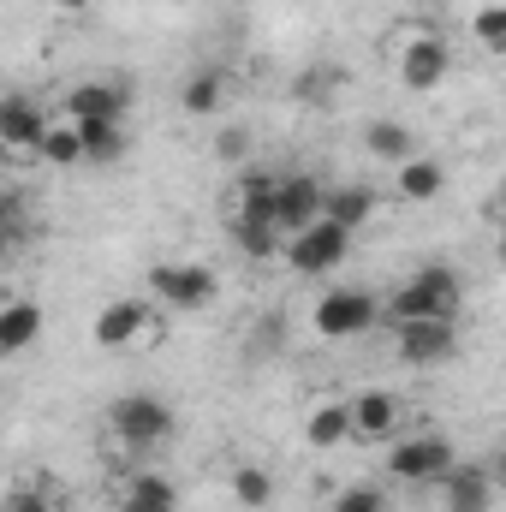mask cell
<instances>
[{"mask_svg": "<svg viewBox=\"0 0 506 512\" xmlns=\"http://www.w3.org/2000/svg\"><path fill=\"white\" fill-rule=\"evenodd\" d=\"M393 185H399L405 203H435V197L447 191V167H441L435 155H411V161L393 167Z\"/></svg>", "mask_w": 506, "mask_h": 512, "instance_id": "16", "label": "cell"}, {"mask_svg": "<svg viewBox=\"0 0 506 512\" xmlns=\"http://www.w3.org/2000/svg\"><path fill=\"white\" fill-rule=\"evenodd\" d=\"M60 6H66V12H84V6H96V0H60Z\"/></svg>", "mask_w": 506, "mask_h": 512, "instance_id": "30", "label": "cell"}, {"mask_svg": "<svg viewBox=\"0 0 506 512\" xmlns=\"http://www.w3.org/2000/svg\"><path fill=\"white\" fill-rule=\"evenodd\" d=\"M48 126H54V120H48V114H42V108H36L30 96H18V90H12V96L0 102V143H6L12 155L36 149V143L48 137Z\"/></svg>", "mask_w": 506, "mask_h": 512, "instance_id": "10", "label": "cell"}, {"mask_svg": "<svg viewBox=\"0 0 506 512\" xmlns=\"http://www.w3.org/2000/svg\"><path fill=\"white\" fill-rule=\"evenodd\" d=\"M274 215H280V233L292 239V233H304V227H316V221L328 215V191H322L310 173H292V179H280V191H274Z\"/></svg>", "mask_w": 506, "mask_h": 512, "instance_id": "7", "label": "cell"}, {"mask_svg": "<svg viewBox=\"0 0 506 512\" xmlns=\"http://www.w3.org/2000/svg\"><path fill=\"white\" fill-rule=\"evenodd\" d=\"M376 209H381V197L370 185H340V191H328V221H340L346 233H358Z\"/></svg>", "mask_w": 506, "mask_h": 512, "instance_id": "20", "label": "cell"}, {"mask_svg": "<svg viewBox=\"0 0 506 512\" xmlns=\"http://www.w3.org/2000/svg\"><path fill=\"white\" fill-rule=\"evenodd\" d=\"M6 512H60L54 501H42V495H12V507Z\"/></svg>", "mask_w": 506, "mask_h": 512, "instance_id": "28", "label": "cell"}, {"mask_svg": "<svg viewBox=\"0 0 506 512\" xmlns=\"http://www.w3.org/2000/svg\"><path fill=\"white\" fill-rule=\"evenodd\" d=\"M459 298H465L459 274L447 262H429L381 304V322H393V328H405V322H459Z\"/></svg>", "mask_w": 506, "mask_h": 512, "instance_id": "1", "label": "cell"}, {"mask_svg": "<svg viewBox=\"0 0 506 512\" xmlns=\"http://www.w3.org/2000/svg\"><path fill=\"white\" fill-rule=\"evenodd\" d=\"M84 149H90V161H102V167H108V161H120V155H126V131L108 126V120H90V126H84Z\"/></svg>", "mask_w": 506, "mask_h": 512, "instance_id": "25", "label": "cell"}, {"mask_svg": "<svg viewBox=\"0 0 506 512\" xmlns=\"http://www.w3.org/2000/svg\"><path fill=\"white\" fill-rule=\"evenodd\" d=\"M393 346L405 364H447L459 346V322H405L393 328Z\"/></svg>", "mask_w": 506, "mask_h": 512, "instance_id": "8", "label": "cell"}, {"mask_svg": "<svg viewBox=\"0 0 506 512\" xmlns=\"http://www.w3.org/2000/svg\"><path fill=\"white\" fill-rule=\"evenodd\" d=\"M471 36H477L489 54H506V0L477 6V18H471Z\"/></svg>", "mask_w": 506, "mask_h": 512, "instance_id": "24", "label": "cell"}, {"mask_svg": "<svg viewBox=\"0 0 506 512\" xmlns=\"http://www.w3.org/2000/svg\"><path fill=\"white\" fill-rule=\"evenodd\" d=\"M42 328H48V316H42V304H30V298H18V304H6V310H0V352H6V358H12V352H30Z\"/></svg>", "mask_w": 506, "mask_h": 512, "instance_id": "17", "label": "cell"}, {"mask_svg": "<svg viewBox=\"0 0 506 512\" xmlns=\"http://www.w3.org/2000/svg\"><path fill=\"white\" fill-rule=\"evenodd\" d=\"M108 429H114V441H120V447L149 453V447H161V441L173 435V405H167L161 393H126V399H114Z\"/></svg>", "mask_w": 506, "mask_h": 512, "instance_id": "2", "label": "cell"}, {"mask_svg": "<svg viewBox=\"0 0 506 512\" xmlns=\"http://www.w3.org/2000/svg\"><path fill=\"white\" fill-rule=\"evenodd\" d=\"M364 149H370L376 161H393V167H399V161H411V155H417V137L399 126V120H376V126L364 131Z\"/></svg>", "mask_w": 506, "mask_h": 512, "instance_id": "22", "label": "cell"}, {"mask_svg": "<svg viewBox=\"0 0 506 512\" xmlns=\"http://www.w3.org/2000/svg\"><path fill=\"white\" fill-rule=\"evenodd\" d=\"M495 483H506V447L495 453Z\"/></svg>", "mask_w": 506, "mask_h": 512, "instance_id": "29", "label": "cell"}, {"mask_svg": "<svg viewBox=\"0 0 506 512\" xmlns=\"http://www.w3.org/2000/svg\"><path fill=\"white\" fill-rule=\"evenodd\" d=\"M36 155H42L48 167H84V161H90V149H84V126H78V120H54L48 137L36 143Z\"/></svg>", "mask_w": 506, "mask_h": 512, "instance_id": "18", "label": "cell"}, {"mask_svg": "<svg viewBox=\"0 0 506 512\" xmlns=\"http://www.w3.org/2000/svg\"><path fill=\"white\" fill-rule=\"evenodd\" d=\"M131 108V96L120 84H78L72 96H66V120H78V126H90V120H108V126H120Z\"/></svg>", "mask_w": 506, "mask_h": 512, "instance_id": "13", "label": "cell"}, {"mask_svg": "<svg viewBox=\"0 0 506 512\" xmlns=\"http://www.w3.org/2000/svg\"><path fill=\"white\" fill-rule=\"evenodd\" d=\"M441 501H447V512H489L495 507V471H483V465H453V471L441 477Z\"/></svg>", "mask_w": 506, "mask_h": 512, "instance_id": "12", "label": "cell"}, {"mask_svg": "<svg viewBox=\"0 0 506 512\" xmlns=\"http://www.w3.org/2000/svg\"><path fill=\"white\" fill-rule=\"evenodd\" d=\"M215 292H221V280L209 262H155L149 268V298L167 310H209Z\"/></svg>", "mask_w": 506, "mask_h": 512, "instance_id": "3", "label": "cell"}, {"mask_svg": "<svg viewBox=\"0 0 506 512\" xmlns=\"http://www.w3.org/2000/svg\"><path fill=\"white\" fill-rule=\"evenodd\" d=\"M346 251H352V233L340 227V221H316V227H304V233H292L286 239V262H292V274H334L340 262H346Z\"/></svg>", "mask_w": 506, "mask_h": 512, "instance_id": "6", "label": "cell"}, {"mask_svg": "<svg viewBox=\"0 0 506 512\" xmlns=\"http://www.w3.org/2000/svg\"><path fill=\"white\" fill-rule=\"evenodd\" d=\"M233 495H239V507L262 512L274 501V477H268L262 465H233Z\"/></svg>", "mask_w": 506, "mask_h": 512, "instance_id": "23", "label": "cell"}, {"mask_svg": "<svg viewBox=\"0 0 506 512\" xmlns=\"http://www.w3.org/2000/svg\"><path fill=\"white\" fill-rule=\"evenodd\" d=\"M358 429H352V399H322L310 417H304V441L310 447H322V453H334V447H346Z\"/></svg>", "mask_w": 506, "mask_h": 512, "instance_id": "14", "label": "cell"}, {"mask_svg": "<svg viewBox=\"0 0 506 512\" xmlns=\"http://www.w3.org/2000/svg\"><path fill=\"white\" fill-rule=\"evenodd\" d=\"M334 512H387V495H381L376 483H352V489L334 501Z\"/></svg>", "mask_w": 506, "mask_h": 512, "instance_id": "26", "label": "cell"}, {"mask_svg": "<svg viewBox=\"0 0 506 512\" xmlns=\"http://www.w3.org/2000/svg\"><path fill=\"white\" fill-rule=\"evenodd\" d=\"M221 96H227V78H221L215 66H203V72H191V78H185L179 108H185V114H221Z\"/></svg>", "mask_w": 506, "mask_h": 512, "instance_id": "21", "label": "cell"}, {"mask_svg": "<svg viewBox=\"0 0 506 512\" xmlns=\"http://www.w3.org/2000/svg\"><path fill=\"white\" fill-rule=\"evenodd\" d=\"M149 334V304L143 298H114L102 316H96V346L102 352H126L131 340Z\"/></svg>", "mask_w": 506, "mask_h": 512, "instance_id": "11", "label": "cell"}, {"mask_svg": "<svg viewBox=\"0 0 506 512\" xmlns=\"http://www.w3.org/2000/svg\"><path fill=\"white\" fill-rule=\"evenodd\" d=\"M447 66H453V54H447L441 36H411L405 54H399V78H405V90H435V84L447 78Z\"/></svg>", "mask_w": 506, "mask_h": 512, "instance_id": "9", "label": "cell"}, {"mask_svg": "<svg viewBox=\"0 0 506 512\" xmlns=\"http://www.w3.org/2000/svg\"><path fill=\"white\" fill-rule=\"evenodd\" d=\"M215 149L233 161V155H245V149H251V137H245V131H221V137H215Z\"/></svg>", "mask_w": 506, "mask_h": 512, "instance_id": "27", "label": "cell"}, {"mask_svg": "<svg viewBox=\"0 0 506 512\" xmlns=\"http://www.w3.org/2000/svg\"><path fill=\"white\" fill-rule=\"evenodd\" d=\"M173 507H179V489L155 471H137L126 483V495H120V512H173Z\"/></svg>", "mask_w": 506, "mask_h": 512, "instance_id": "19", "label": "cell"}, {"mask_svg": "<svg viewBox=\"0 0 506 512\" xmlns=\"http://www.w3.org/2000/svg\"><path fill=\"white\" fill-rule=\"evenodd\" d=\"M459 465V453H453V441L447 435H411V441H399L393 453H387V477L393 483H441L447 471Z\"/></svg>", "mask_w": 506, "mask_h": 512, "instance_id": "4", "label": "cell"}, {"mask_svg": "<svg viewBox=\"0 0 506 512\" xmlns=\"http://www.w3.org/2000/svg\"><path fill=\"white\" fill-rule=\"evenodd\" d=\"M495 256H501V268H506V227H501V251H495Z\"/></svg>", "mask_w": 506, "mask_h": 512, "instance_id": "31", "label": "cell"}, {"mask_svg": "<svg viewBox=\"0 0 506 512\" xmlns=\"http://www.w3.org/2000/svg\"><path fill=\"white\" fill-rule=\"evenodd\" d=\"M352 429H358V441H387L399 429V399L381 393V387H364L352 399Z\"/></svg>", "mask_w": 506, "mask_h": 512, "instance_id": "15", "label": "cell"}, {"mask_svg": "<svg viewBox=\"0 0 506 512\" xmlns=\"http://www.w3.org/2000/svg\"><path fill=\"white\" fill-rule=\"evenodd\" d=\"M381 322V304L364 286H334L322 304H316V334L322 340H358Z\"/></svg>", "mask_w": 506, "mask_h": 512, "instance_id": "5", "label": "cell"}]
</instances>
